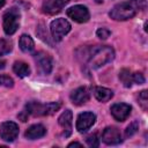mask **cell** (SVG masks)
I'll use <instances>...</instances> for the list:
<instances>
[{
    "mask_svg": "<svg viewBox=\"0 0 148 148\" xmlns=\"http://www.w3.org/2000/svg\"><path fill=\"white\" fill-rule=\"evenodd\" d=\"M83 60H87L91 68H99L114 58V51L108 45H95L83 49Z\"/></svg>",
    "mask_w": 148,
    "mask_h": 148,
    "instance_id": "obj_1",
    "label": "cell"
},
{
    "mask_svg": "<svg viewBox=\"0 0 148 148\" xmlns=\"http://www.w3.org/2000/svg\"><path fill=\"white\" fill-rule=\"evenodd\" d=\"M136 12H138V8L133 3V1L127 0V1H123L114 5L110 10L109 15L114 21H126L132 18L136 14Z\"/></svg>",
    "mask_w": 148,
    "mask_h": 148,
    "instance_id": "obj_2",
    "label": "cell"
},
{
    "mask_svg": "<svg viewBox=\"0 0 148 148\" xmlns=\"http://www.w3.org/2000/svg\"><path fill=\"white\" fill-rule=\"evenodd\" d=\"M61 104L59 102H52V103H39L36 101H31L29 103H27L24 110L28 112V114H32V116H50L53 114L54 112H57L60 109Z\"/></svg>",
    "mask_w": 148,
    "mask_h": 148,
    "instance_id": "obj_3",
    "label": "cell"
},
{
    "mask_svg": "<svg viewBox=\"0 0 148 148\" xmlns=\"http://www.w3.org/2000/svg\"><path fill=\"white\" fill-rule=\"evenodd\" d=\"M20 17H21L20 10L16 7L9 8L3 14L2 27H3V31L6 35L10 36L16 32V30L18 29V25H20Z\"/></svg>",
    "mask_w": 148,
    "mask_h": 148,
    "instance_id": "obj_4",
    "label": "cell"
},
{
    "mask_svg": "<svg viewBox=\"0 0 148 148\" xmlns=\"http://www.w3.org/2000/svg\"><path fill=\"white\" fill-rule=\"evenodd\" d=\"M50 31L52 38L56 42H60L62 37L71 31V24L65 18H56L50 24Z\"/></svg>",
    "mask_w": 148,
    "mask_h": 148,
    "instance_id": "obj_5",
    "label": "cell"
},
{
    "mask_svg": "<svg viewBox=\"0 0 148 148\" xmlns=\"http://www.w3.org/2000/svg\"><path fill=\"white\" fill-rule=\"evenodd\" d=\"M67 15H68V17H71L73 21H75L77 23H86L90 18L89 10L83 5H75V6L68 8Z\"/></svg>",
    "mask_w": 148,
    "mask_h": 148,
    "instance_id": "obj_6",
    "label": "cell"
},
{
    "mask_svg": "<svg viewBox=\"0 0 148 148\" xmlns=\"http://www.w3.org/2000/svg\"><path fill=\"white\" fill-rule=\"evenodd\" d=\"M18 135V126L13 121H3L0 125V138L3 141L13 142Z\"/></svg>",
    "mask_w": 148,
    "mask_h": 148,
    "instance_id": "obj_7",
    "label": "cell"
},
{
    "mask_svg": "<svg viewBox=\"0 0 148 148\" xmlns=\"http://www.w3.org/2000/svg\"><path fill=\"white\" fill-rule=\"evenodd\" d=\"M96 121V114L94 112H82L77 116L76 119V130L80 133L89 130Z\"/></svg>",
    "mask_w": 148,
    "mask_h": 148,
    "instance_id": "obj_8",
    "label": "cell"
},
{
    "mask_svg": "<svg viewBox=\"0 0 148 148\" xmlns=\"http://www.w3.org/2000/svg\"><path fill=\"white\" fill-rule=\"evenodd\" d=\"M102 140L106 145H119L123 139L120 131L114 126H108L102 133Z\"/></svg>",
    "mask_w": 148,
    "mask_h": 148,
    "instance_id": "obj_9",
    "label": "cell"
},
{
    "mask_svg": "<svg viewBox=\"0 0 148 148\" xmlns=\"http://www.w3.org/2000/svg\"><path fill=\"white\" fill-rule=\"evenodd\" d=\"M35 61L43 74H50L52 71V58L45 52H38L35 54Z\"/></svg>",
    "mask_w": 148,
    "mask_h": 148,
    "instance_id": "obj_10",
    "label": "cell"
},
{
    "mask_svg": "<svg viewBox=\"0 0 148 148\" xmlns=\"http://www.w3.org/2000/svg\"><path fill=\"white\" fill-rule=\"evenodd\" d=\"M131 110H132L131 105L126 103H116L110 109L112 117L118 121H124L130 116Z\"/></svg>",
    "mask_w": 148,
    "mask_h": 148,
    "instance_id": "obj_11",
    "label": "cell"
},
{
    "mask_svg": "<svg viewBox=\"0 0 148 148\" xmlns=\"http://www.w3.org/2000/svg\"><path fill=\"white\" fill-rule=\"evenodd\" d=\"M69 2V0H44L43 5H42V9L44 13L49 14V15H54L59 12H61V9Z\"/></svg>",
    "mask_w": 148,
    "mask_h": 148,
    "instance_id": "obj_12",
    "label": "cell"
},
{
    "mask_svg": "<svg viewBox=\"0 0 148 148\" xmlns=\"http://www.w3.org/2000/svg\"><path fill=\"white\" fill-rule=\"evenodd\" d=\"M89 90L86 87H79L71 92V101L75 105H82L89 99Z\"/></svg>",
    "mask_w": 148,
    "mask_h": 148,
    "instance_id": "obj_13",
    "label": "cell"
},
{
    "mask_svg": "<svg viewBox=\"0 0 148 148\" xmlns=\"http://www.w3.org/2000/svg\"><path fill=\"white\" fill-rule=\"evenodd\" d=\"M73 120V113L71 110H65L58 118V123L59 125L64 128L65 131V136H69L72 133V121Z\"/></svg>",
    "mask_w": 148,
    "mask_h": 148,
    "instance_id": "obj_14",
    "label": "cell"
},
{
    "mask_svg": "<svg viewBox=\"0 0 148 148\" xmlns=\"http://www.w3.org/2000/svg\"><path fill=\"white\" fill-rule=\"evenodd\" d=\"M46 134V128L42 124H35L31 125L24 133L25 138L29 140H36L39 138H43Z\"/></svg>",
    "mask_w": 148,
    "mask_h": 148,
    "instance_id": "obj_15",
    "label": "cell"
},
{
    "mask_svg": "<svg viewBox=\"0 0 148 148\" xmlns=\"http://www.w3.org/2000/svg\"><path fill=\"white\" fill-rule=\"evenodd\" d=\"M94 96L98 102H108L113 97V91L105 87H96L94 89Z\"/></svg>",
    "mask_w": 148,
    "mask_h": 148,
    "instance_id": "obj_16",
    "label": "cell"
},
{
    "mask_svg": "<svg viewBox=\"0 0 148 148\" xmlns=\"http://www.w3.org/2000/svg\"><path fill=\"white\" fill-rule=\"evenodd\" d=\"M18 45H20V49L25 52V53H30L34 51L35 49V44H34V40L32 38L29 36V35H22L20 37V40H18Z\"/></svg>",
    "mask_w": 148,
    "mask_h": 148,
    "instance_id": "obj_17",
    "label": "cell"
},
{
    "mask_svg": "<svg viewBox=\"0 0 148 148\" xmlns=\"http://www.w3.org/2000/svg\"><path fill=\"white\" fill-rule=\"evenodd\" d=\"M13 71L18 77H27L30 75V67L23 61H16L13 65Z\"/></svg>",
    "mask_w": 148,
    "mask_h": 148,
    "instance_id": "obj_18",
    "label": "cell"
},
{
    "mask_svg": "<svg viewBox=\"0 0 148 148\" xmlns=\"http://www.w3.org/2000/svg\"><path fill=\"white\" fill-rule=\"evenodd\" d=\"M119 80L121 81V83H123L126 88H130V87L132 86V83H133L132 73H131L128 69H126V68L121 69V71L119 72Z\"/></svg>",
    "mask_w": 148,
    "mask_h": 148,
    "instance_id": "obj_19",
    "label": "cell"
},
{
    "mask_svg": "<svg viewBox=\"0 0 148 148\" xmlns=\"http://www.w3.org/2000/svg\"><path fill=\"white\" fill-rule=\"evenodd\" d=\"M13 49V44L9 39L6 38H0V57L8 54Z\"/></svg>",
    "mask_w": 148,
    "mask_h": 148,
    "instance_id": "obj_20",
    "label": "cell"
},
{
    "mask_svg": "<svg viewBox=\"0 0 148 148\" xmlns=\"http://www.w3.org/2000/svg\"><path fill=\"white\" fill-rule=\"evenodd\" d=\"M138 130H139V121L138 120H134V121H132L126 127V130H125V136L126 138H130V136L134 135L138 132Z\"/></svg>",
    "mask_w": 148,
    "mask_h": 148,
    "instance_id": "obj_21",
    "label": "cell"
},
{
    "mask_svg": "<svg viewBox=\"0 0 148 148\" xmlns=\"http://www.w3.org/2000/svg\"><path fill=\"white\" fill-rule=\"evenodd\" d=\"M86 142H87V145H88L89 147H92V148L99 146V139H98V136H97L96 133H92V134L88 135V136L86 138Z\"/></svg>",
    "mask_w": 148,
    "mask_h": 148,
    "instance_id": "obj_22",
    "label": "cell"
},
{
    "mask_svg": "<svg viewBox=\"0 0 148 148\" xmlns=\"http://www.w3.org/2000/svg\"><path fill=\"white\" fill-rule=\"evenodd\" d=\"M0 86H3V87H7V88H12L14 86V80L6 75V74H1L0 75Z\"/></svg>",
    "mask_w": 148,
    "mask_h": 148,
    "instance_id": "obj_23",
    "label": "cell"
},
{
    "mask_svg": "<svg viewBox=\"0 0 148 148\" xmlns=\"http://www.w3.org/2000/svg\"><path fill=\"white\" fill-rule=\"evenodd\" d=\"M139 104L142 106L143 110H147V106H148V94H147V90H142L139 94Z\"/></svg>",
    "mask_w": 148,
    "mask_h": 148,
    "instance_id": "obj_24",
    "label": "cell"
},
{
    "mask_svg": "<svg viewBox=\"0 0 148 148\" xmlns=\"http://www.w3.org/2000/svg\"><path fill=\"white\" fill-rule=\"evenodd\" d=\"M96 35H97V37L101 38V39H106V38L111 35V31H110L109 29H106V28H99V29L96 31Z\"/></svg>",
    "mask_w": 148,
    "mask_h": 148,
    "instance_id": "obj_25",
    "label": "cell"
},
{
    "mask_svg": "<svg viewBox=\"0 0 148 148\" xmlns=\"http://www.w3.org/2000/svg\"><path fill=\"white\" fill-rule=\"evenodd\" d=\"M132 80H133V82L136 83V84H142V83H145L143 74H142V73H139V72L132 74Z\"/></svg>",
    "mask_w": 148,
    "mask_h": 148,
    "instance_id": "obj_26",
    "label": "cell"
},
{
    "mask_svg": "<svg viewBox=\"0 0 148 148\" xmlns=\"http://www.w3.org/2000/svg\"><path fill=\"white\" fill-rule=\"evenodd\" d=\"M132 1H133V3L135 5V7L138 8V10H143V9H146V7H147L146 0H132Z\"/></svg>",
    "mask_w": 148,
    "mask_h": 148,
    "instance_id": "obj_27",
    "label": "cell"
},
{
    "mask_svg": "<svg viewBox=\"0 0 148 148\" xmlns=\"http://www.w3.org/2000/svg\"><path fill=\"white\" fill-rule=\"evenodd\" d=\"M28 117H29V114H28V112H27L25 110H23V111L18 114V118H20L22 121H27V120H28Z\"/></svg>",
    "mask_w": 148,
    "mask_h": 148,
    "instance_id": "obj_28",
    "label": "cell"
},
{
    "mask_svg": "<svg viewBox=\"0 0 148 148\" xmlns=\"http://www.w3.org/2000/svg\"><path fill=\"white\" fill-rule=\"evenodd\" d=\"M75 146L81 147L82 145H81V143H79V142H72V143H69V145H68V148H71V147H75Z\"/></svg>",
    "mask_w": 148,
    "mask_h": 148,
    "instance_id": "obj_29",
    "label": "cell"
},
{
    "mask_svg": "<svg viewBox=\"0 0 148 148\" xmlns=\"http://www.w3.org/2000/svg\"><path fill=\"white\" fill-rule=\"evenodd\" d=\"M5 65H6V62H5L3 60H0V69L5 68Z\"/></svg>",
    "mask_w": 148,
    "mask_h": 148,
    "instance_id": "obj_30",
    "label": "cell"
},
{
    "mask_svg": "<svg viewBox=\"0 0 148 148\" xmlns=\"http://www.w3.org/2000/svg\"><path fill=\"white\" fill-rule=\"evenodd\" d=\"M5 2H6V0H0V8H2V7H3Z\"/></svg>",
    "mask_w": 148,
    "mask_h": 148,
    "instance_id": "obj_31",
    "label": "cell"
}]
</instances>
